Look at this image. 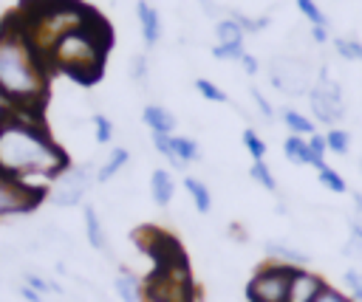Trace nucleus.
Returning <instances> with one entry per match:
<instances>
[{
	"label": "nucleus",
	"mask_w": 362,
	"mask_h": 302,
	"mask_svg": "<svg viewBox=\"0 0 362 302\" xmlns=\"http://www.w3.org/2000/svg\"><path fill=\"white\" fill-rule=\"evenodd\" d=\"M68 155L42 130L40 121L28 116L0 119V172L31 183V178L57 181L68 169Z\"/></svg>",
	"instance_id": "1"
},
{
	"label": "nucleus",
	"mask_w": 362,
	"mask_h": 302,
	"mask_svg": "<svg viewBox=\"0 0 362 302\" xmlns=\"http://www.w3.org/2000/svg\"><path fill=\"white\" fill-rule=\"evenodd\" d=\"M0 96L20 110H34L45 99V62L20 25H3L0 34Z\"/></svg>",
	"instance_id": "2"
},
{
	"label": "nucleus",
	"mask_w": 362,
	"mask_h": 302,
	"mask_svg": "<svg viewBox=\"0 0 362 302\" xmlns=\"http://www.w3.org/2000/svg\"><path fill=\"white\" fill-rule=\"evenodd\" d=\"M110 40H113V34H110L107 23L99 14H93L85 25H79L76 31L65 34L57 42V48L48 56V65H57L59 71H65L68 76H74L79 82H96L102 73Z\"/></svg>",
	"instance_id": "3"
},
{
	"label": "nucleus",
	"mask_w": 362,
	"mask_h": 302,
	"mask_svg": "<svg viewBox=\"0 0 362 302\" xmlns=\"http://www.w3.org/2000/svg\"><path fill=\"white\" fill-rule=\"evenodd\" d=\"M144 296L147 302H195V282L184 254L156 265L144 285Z\"/></svg>",
	"instance_id": "4"
},
{
	"label": "nucleus",
	"mask_w": 362,
	"mask_h": 302,
	"mask_svg": "<svg viewBox=\"0 0 362 302\" xmlns=\"http://www.w3.org/2000/svg\"><path fill=\"white\" fill-rule=\"evenodd\" d=\"M291 274H294L291 265H280V262L260 265L246 285V299L249 302H286Z\"/></svg>",
	"instance_id": "5"
},
{
	"label": "nucleus",
	"mask_w": 362,
	"mask_h": 302,
	"mask_svg": "<svg viewBox=\"0 0 362 302\" xmlns=\"http://www.w3.org/2000/svg\"><path fill=\"white\" fill-rule=\"evenodd\" d=\"M308 104H311L314 119H317V121H322V124H328V127H334V124L345 116L342 90H339V85H337V82H331V79H328V73H325V71L320 73V82H317V85H311V90H308Z\"/></svg>",
	"instance_id": "6"
},
{
	"label": "nucleus",
	"mask_w": 362,
	"mask_h": 302,
	"mask_svg": "<svg viewBox=\"0 0 362 302\" xmlns=\"http://www.w3.org/2000/svg\"><path fill=\"white\" fill-rule=\"evenodd\" d=\"M42 198H45V186H34V183H25V181H17L0 172V217L23 215L34 209Z\"/></svg>",
	"instance_id": "7"
},
{
	"label": "nucleus",
	"mask_w": 362,
	"mask_h": 302,
	"mask_svg": "<svg viewBox=\"0 0 362 302\" xmlns=\"http://www.w3.org/2000/svg\"><path fill=\"white\" fill-rule=\"evenodd\" d=\"M269 79H272V85L277 90H283L288 96H300V93L311 90V85H308V65H303L294 56H274L272 65H269Z\"/></svg>",
	"instance_id": "8"
},
{
	"label": "nucleus",
	"mask_w": 362,
	"mask_h": 302,
	"mask_svg": "<svg viewBox=\"0 0 362 302\" xmlns=\"http://www.w3.org/2000/svg\"><path fill=\"white\" fill-rule=\"evenodd\" d=\"M90 178H93V169L90 164H82V167H68L57 181H54V189H51V200L57 206H76L88 186H90Z\"/></svg>",
	"instance_id": "9"
},
{
	"label": "nucleus",
	"mask_w": 362,
	"mask_h": 302,
	"mask_svg": "<svg viewBox=\"0 0 362 302\" xmlns=\"http://www.w3.org/2000/svg\"><path fill=\"white\" fill-rule=\"evenodd\" d=\"M322 288H325V279L320 274H314L308 268H294L286 302H317Z\"/></svg>",
	"instance_id": "10"
},
{
	"label": "nucleus",
	"mask_w": 362,
	"mask_h": 302,
	"mask_svg": "<svg viewBox=\"0 0 362 302\" xmlns=\"http://www.w3.org/2000/svg\"><path fill=\"white\" fill-rule=\"evenodd\" d=\"M266 254L272 262H280V265H291V268H305L311 262V257L294 246H286L280 240H269L266 243Z\"/></svg>",
	"instance_id": "11"
},
{
	"label": "nucleus",
	"mask_w": 362,
	"mask_h": 302,
	"mask_svg": "<svg viewBox=\"0 0 362 302\" xmlns=\"http://www.w3.org/2000/svg\"><path fill=\"white\" fill-rule=\"evenodd\" d=\"M136 14H139V25H141V37L147 42V48H153L161 37V23H158V11L147 3V0H139L136 3Z\"/></svg>",
	"instance_id": "12"
},
{
	"label": "nucleus",
	"mask_w": 362,
	"mask_h": 302,
	"mask_svg": "<svg viewBox=\"0 0 362 302\" xmlns=\"http://www.w3.org/2000/svg\"><path fill=\"white\" fill-rule=\"evenodd\" d=\"M113 291H116V296H119L122 302H141V299H144V282H141L133 271H127V268H122V271L116 274Z\"/></svg>",
	"instance_id": "13"
},
{
	"label": "nucleus",
	"mask_w": 362,
	"mask_h": 302,
	"mask_svg": "<svg viewBox=\"0 0 362 302\" xmlns=\"http://www.w3.org/2000/svg\"><path fill=\"white\" fill-rule=\"evenodd\" d=\"M141 119H144V124H147L153 133H167V135H173V130H175V116H173L167 107H161V104H147L144 113H141Z\"/></svg>",
	"instance_id": "14"
},
{
	"label": "nucleus",
	"mask_w": 362,
	"mask_h": 302,
	"mask_svg": "<svg viewBox=\"0 0 362 302\" xmlns=\"http://www.w3.org/2000/svg\"><path fill=\"white\" fill-rule=\"evenodd\" d=\"M150 195H153V200L158 206H170V200L175 195V181H173V175L167 169H153V175H150Z\"/></svg>",
	"instance_id": "15"
},
{
	"label": "nucleus",
	"mask_w": 362,
	"mask_h": 302,
	"mask_svg": "<svg viewBox=\"0 0 362 302\" xmlns=\"http://www.w3.org/2000/svg\"><path fill=\"white\" fill-rule=\"evenodd\" d=\"M173 158L175 164L173 167H184V164H192L201 158V147L195 138H187V135H173Z\"/></svg>",
	"instance_id": "16"
},
{
	"label": "nucleus",
	"mask_w": 362,
	"mask_h": 302,
	"mask_svg": "<svg viewBox=\"0 0 362 302\" xmlns=\"http://www.w3.org/2000/svg\"><path fill=\"white\" fill-rule=\"evenodd\" d=\"M283 152H286V158H288L291 164H308V167L317 164L314 155H311L308 138H303V135H288V138L283 141Z\"/></svg>",
	"instance_id": "17"
},
{
	"label": "nucleus",
	"mask_w": 362,
	"mask_h": 302,
	"mask_svg": "<svg viewBox=\"0 0 362 302\" xmlns=\"http://www.w3.org/2000/svg\"><path fill=\"white\" fill-rule=\"evenodd\" d=\"M82 215H85V234H88V243H90L96 251H105V248H107V234H105V229H102V220H99L96 209H93V206H85Z\"/></svg>",
	"instance_id": "18"
},
{
	"label": "nucleus",
	"mask_w": 362,
	"mask_h": 302,
	"mask_svg": "<svg viewBox=\"0 0 362 302\" xmlns=\"http://www.w3.org/2000/svg\"><path fill=\"white\" fill-rule=\"evenodd\" d=\"M184 189L189 192V198H192V203H195V209L201 215H206L212 209V195H209V189H206L204 181H198V178L189 175V178H184Z\"/></svg>",
	"instance_id": "19"
},
{
	"label": "nucleus",
	"mask_w": 362,
	"mask_h": 302,
	"mask_svg": "<svg viewBox=\"0 0 362 302\" xmlns=\"http://www.w3.org/2000/svg\"><path fill=\"white\" fill-rule=\"evenodd\" d=\"M280 119H283V124L291 130V135H314V121H311L308 116H303L300 110L283 107Z\"/></svg>",
	"instance_id": "20"
},
{
	"label": "nucleus",
	"mask_w": 362,
	"mask_h": 302,
	"mask_svg": "<svg viewBox=\"0 0 362 302\" xmlns=\"http://www.w3.org/2000/svg\"><path fill=\"white\" fill-rule=\"evenodd\" d=\"M127 158H130V152H127L124 147H113V152L107 155V161L99 167L96 181H99V183H107V181H110V178H113V175H116V172H119V169L127 164Z\"/></svg>",
	"instance_id": "21"
},
{
	"label": "nucleus",
	"mask_w": 362,
	"mask_h": 302,
	"mask_svg": "<svg viewBox=\"0 0 362 302\" xmlns=\"http://www.w3.org/2000/svg\"><path fill=\"white\" fill-rule=\"evenodd\" d=\"M215 37H218V45L243 42V31H240L238 20H221V23L215 25Z\"/></svg>",
	"instance_id": "22"
},
{
	"label": "nucleus",
	"mask_w": 362,
	"mask_h": 302,
	"mask_svg": "<svg viewBox=\"0 0 362 302\" xmlns=\"http://www.w3.org/2000/svg\"><path fill=\"white\" fill-rule=\"evenodd\" d=\"M325 147H328V152H334V155H345V152L351 150V135H348L345 130H339V127H331V130L325 133Z\"/></svg>",
	"instance_id": "23"
},
{
	"label": "nucleus",
	"mask_w": 362,
	"mask_h": 302,
	"mask_svg": "<svg viewBox=\"0 0 362 302\" xmlns=\"http://www.w3.org/2000/svg\"><path fill=\"white\" fill-rule=\"evenodd\" d=\"M317 178H320V183H322L328 192H337V195L348 192V183H345V178H342L337 169H331L328 164H325L322 169H317Z\"/></svg>",
	"instance_id": "24"
},
{
	"label": "nucleus",
	"mask_w": 362,
	"mask_h": 302,
	"mask_svg": "<svg viewBox=\"0 0 362 302\" xmlns=\"http://www.w3.org/2000/svg\"><path fill=\"white\" fill-rule=\"evenodd\" d=\"M243 147L249 150V155H252L255 161H263V158H266V152H269V144H266V141H263L252 127H246V130H243Z\"/></svg>",
	"instance_id": "25"
},
{
	"label": "nucleus",
	"mask_w": 362,
	"mask_h": 302,
	"mask_svg": "<svg viewBox=\"0 0 362 302\" xmlns=\"http://www.w3.org/2000/svg\"><path fill=\"white\" fill-rule=\"evenodd\" d=\"M249 178L252 181H257L263 189H269V192H274L277 189V181H274V175H272V169L266 167V161H255L252 167H249Z\"/></svg>",
	"instance_id": "26"
},
{
	"label": "nucleus",
	"mask_w": 362,
	"mask_h": 302,
	"mask_svg": "<svg viewBox=\"0 0 362 302\" xmlns=\"http://www.w3.org/2000/svg\"><path fill=\"white\" fill-rule=\"evenodd\" d=\"M342 282H345L351 299H354V302H362V268H348V271L342 274Z\"/></svg>",
	"instance_id": "27"
},
{
	"label": "nucleus",
	"mask_w": 362,
	"mask_h": 302,
	"mask_svg": "<svg viewBox=\"0 0 362 302\" xmlns=\"http://www.w3.org/2000/svg\"><path fill=\"white\" fill-rule=\"evenodd\" d=\"M195 90H198L204 99H209V102H226V93H223L215 82H209V79H195Z\"/></svg>",
	"instance_id": "28"
},
{
	"label": "nucleus",
	"mask_w": 362,
	"mask_h": 302,
	"mask_svg": "<svg viewBox=\"0 0 362 302\" xmlns=\"http://www.w3.org/2000/svg\"><path fill=\"white\" fill-rule=\"evenodd\" d=\"M297 8L311 20V25H328V20H325L322 8H320L314 0H297Z\"/></svg>",
	"instance_id": "29"
},
{
	"label": "nucleus",
	"mask_w": 362,
	"mask_h": 302,
	"mask_svg": "<svg viewBox=\"0 0 362 302\" xmlns=\"http://www.w3.org/2000/svg\"><path fill=\"white\" fill-rule=\"evenodd\" d=\"M308 147H311V155H314V167L317 169H322L325 167V152H328V147H325V135H320V133H314V135H308Z\"/></svg>",
	"instance_id": "30"
},
{
	"label": "nucleus",
	"mask_w": 362,
	"mask_h": 302,
	"mask_svg": "<svg viewBox=\"0 0 362 302\" xmlns=\"http://www.w3.org/2000/svg\"><path fill=\"white\" fill-rule=\"evenodd\" d=\"M93 127H96V141H99V144H107V141L113 138V121H110L107 116L96 113V116H93Z\"/></svg>",
	"instance_id": "31"
},
{
	"label": "nucleus",
	"mask_w": 362,
	"mask_h": 302,
	"mask_svg": "<svg viewBox=\"0 0 362 302\" xmlns=\"http://www.w3.org/2000/svg\"><path fill=\"white\" fill-rule=\"evenodd\" d=\"M153 147L158 150V155H164L170 164H175V158H173V135H167V133H153Z\"/></svg>",
	"instance_id": "32"
},
{
	"label": "nucleus",
	"mask_w": 362,
	"mask_h": 302,
	"mask_svg": "<svg viewBox=\"0 0 362 302\" xmlns=\"http://www.w3.org/2000/svg\"><path fill=\"white\" fill-rule=\"evenodd\" d=\"M212 54L218 59H240L243 56V42H229V45H215Z\"/></svg>",
	"instance_id": "33"
},
{
	"label": "nucleus",
	"mask_w": 362,
	"mask_h": 302,
	"mask_svg": "<svg viewBox=\"0 0 362 302\" xmlns=\"http://www.w3.org/2000/svg\"><path fill=\"white\" fill-rule=\"evenodd\" d=\"M317 302H354V299H351V296H345L342 291H337V288H331V285L325 282V288L320 291Z\"/></svg>",
	"instance_id": "34"
},
{
	"label": "nucleus",
	"mask_w": 362,
	"mask_h": 302,
	"mask_svg": "<svg viewBox=\"0 0 362 302\" xmlns=\"http://www.w3.org/2000/svg\"><path fill=\"white\" fill-rule=\"evenodd\" d=\"M252 99H255V104H257V110H260V116H263V119H274V110H272L269 99H266L257 87H252Z\"/></svg>",
	"instance_id": "35"
},
{
	"label": "nucleus",
	"mask_w": 362,
	"mask_h": 302,
	"mask_svg": "<svg viewBox=\"0 0 362 302\" xmlns=\"http://www.w3.org/2000/svg\"><path fill=\"white\" fill-rule=\"evenodd\" d=\"M25 285L34 288L37 294H45V291H54V288H57V285H51L48 279H42V277H37V274H25Z\"/></svg>",
	"instance_id": "36"
},
{
	"label": "nucleus",
	"mask_w": 362,
	"mask_h": 302,
	"mask_svg": "<svg viewBox=\"0 0 362 302\" xmlns=\"http://www.w3.org/2000/svg\"><path fill=\"white\" fill-rule=\"evenodd\" d=\"M345 257H351V260H359V262H362V240H359V237H351V240L345 243Z\"/></svg>",
	"instance_id": "37"
},
{
	"label": "nucleus",
	"mask_w": 362,
	"mask_h": 302,
	"mask_svg": "<svg viewBox=\"0 0 362 302\" xmlns=\"http://www.w3.org/2000/svg\"><path fill=\"white\" fill-rule=\"evenodd\" d=\"M130 76L133 79H144L147 76V59L139 54V56H133V68H130Z\"/></svg>",
	"instance_id": "38"
},
{
	"label": "nucleus",
	"mask_w": 362,
	"mask_h": 302,
	"mask_svg": "<svg viewBox=\"0 0 362 302\" xmlns=\"http://www.w3.org/2000/svg\"><path fill=\"white\" fill-rule=\"evenodd\" d=\"M238 25H240V31H260V28L266 25V17H260V20H249V17H238Z\"/></svg>",
	"instance_id": "39"
},
{
	"label": "nucleus",
	"mask_w": 362,
	"mask_h": 302,
	"mask_svg": "<svg viewBox=\"0 0 362 302\" xmlns=\"http://www.w3.org/2000/svg\"><path fill=\"white\" fill-rule=\"evenodd\" d=\"M20 296L25 299V302H42V294H37L34 288H28V285H23L20 288Z\"/></svg>",
	"instance_id": "40"
},
{
	"label": "nucleus",
	"mask_w": 362,
	"mask_h": 302,
	"mask_svg": "<svg viewBox=\"0 0 362 302\" xmlns=\"http://www.w3.org/2000/svg\"><path fill=\"white\" fill-rule=\"evenodd\" d=\"M311 40L320 45V42H325L328 40V31H325V25H311Z\"/></svg>",
	"instance_id": "41"
},
{
	"label": "nucleus",
	"mask_w": 362,
	"mask_h": 302,
	"mask_svg": "<svg viewBox=\"0 0 362 302\" xmlns=\"http://www.w3.org/2000/svg\"><path fill=\"white\" fill-rule=\"evenodd\" d=\"M240 62H243V71H246V73H257V59H255L252 54H243Z\"/></svg>",
	"instance_id": "42"
},
{
	"label": "nucleus",
	"mask_w": 362,
	"mask_h": 302,
	"mask_svg": "<svg viewBox=\"0 0 362 302\" xmlns=\"http://www.w3.org/2000/svg\"><path fill=\"white\" fill-rule=\"evenodd\" d=\"M348 226H351V237H359L362 240V217H351Z\"/></svg>",
	"instance_id": "43"
},
{
	"label": "nucleus",
	"mask_w": 362,
	"mask_h": 302,
	"mask_svg": "<svg viewBox=\"0 0 362 302\" xmlns=\"http://www.w3.org/2000/svg\"><path fill=\"white\" fill-rule=\"evenodd\" d=\"M354 206H356V212L362 215V192H356V195H354Z\"/></svg>",
	"instance_id": "44"
},
{
	"label": "nucleus",
	"mask_w": 362,
	"mask_h": 302,
	"mask_svg": "<svg viewBox=\"0 0 362 302\" xmlns=\"http://www.w3.org/2000/svg\"><path fill=\"white\" fill-rule=\"evenodd\" d=\"M354 59H362V42H354Z\"/></svg>",
	"instance_id": "45"
},
{
	"label": "nucleus",
	"mask_w": 362,
	"mask_h": 302,
	"mask_svg": "<svg viewBox=\"0 0 362 302\" xmlns=\"http://www.w3.org/2000/svg\"><path fill=\"white\" fill-rule=\"evenodd\" d=\"M359 169H362V158H359Z\"/></svg>",
	"instance_id": "46"
},
{
	"label": "nucleus",
	"mask_w": 362,
	"mask_h": 302,
	"mask_svg": "<svg viewBox=\"0 0 362 302\" xmlns=\"http://www.w3.org/2000/svg\"><path fill=\"white\" fill-rule=\"evenodd\" d=\"M0 34H3V25H0Z\"/></svg>",
	"instance_id": "47"
}]
</instances>
